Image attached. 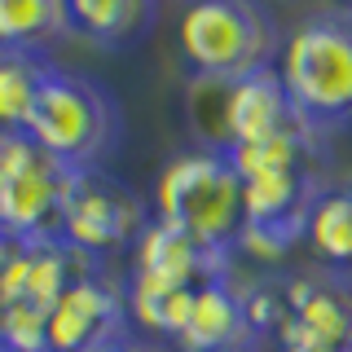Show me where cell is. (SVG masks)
Listing matches in <instances>:
<instances>
[{
    "instance_id": "6da1fadb",
    "label": "cell",
    "mask_w": 352,
    "mask_h": 352,
    "mask_svg": "<svg viewBox=\"0 0 352 352\" xmlns=\"http://www.w3.org/2000/svg\"><path fill=\"white\" fill-rule=\"evenodd\" d=\"M278 75L317 137L352 128V5H326L295 22Z\"/></svg>"
},
{
    "instance_id": "7a4b0ae2",
    "label": "cell",
    "mask_w": 352,
    "mask_h": 352,
    "mask_svg": "<svg viewBox=\"0 0 352 352\" xmlns=\"http://www.w3.org/2000/svg\"><path fill=\"white\" fill-rule=\"evenodd\" d=\"M22 132L66 168L97 172V163L119 146L124 119H119V102L110 97V88L80 71L49 66Z\"/></svg>"
},
{
    "instance_id": "3957f363",
    "label": "cell",
    "mask_w": 352,
    "mask_h": 352,
    "mask_svg": "<svg viewBox=\"0 0 352 352\" xmlns=\"http://www.w3.org/2000/svg\"><path fill=\"white\" fill-rule=\"evenodd\" d=\"M282 44V27L256 0H198L181 18V53L207 84H238L273 71Z\"/></svg>"
},
{
    "instance_id": "277c9868",
    "label": "cell",
    "mask_w": 352,
    "mask_h": 352,
    "mask_svg": "<svg viewBox=\"0 0 352 352\" xmlns=\"http://www.w3.org/2000/svg\"><path fill=\"white\" fill-rule=\"evenodd\" d=\"M154 220L212 251H234L242 234V176L225 150H185L159 172Z\"/></svg>"
},
{
    "instance_id": "5b68a950",
    "label": "cell",
    "mask_w": 352,
    "mask_h": 352,
    "mask_svg": "<svg viewBox=\"0 0 352 352\" xmlns=\"http://www.w3.org/2000/svg\"><path fill=\"white\" fill-rule=\"evenodd\" d=\"M75 176L80 172L40 150L27 132L0 137V234L18 247L58 238Z\"/></svg>"
},
{
    "instance_id": "8992f818",
    "label": "cell",
    "mask_w": 352,
    "mask_h": 352,
    "mask_svg": "<svg viewBox=\"0 0 352 352\" xmlns=\"http://www.w3.org/2000/svg\"><path fill=\"white\" fill-rule=\"evenodd\" d=\"M326 168H269L242 176V234L238 247L256 260H282L308 234V216H313L317 198L326 185Z\"/></svg>"
},
{
    "instance_id": "52a82bcc",
    "label": "cell",
    "mask_w": 352,
    "mask_h": 352,
    "mask_svg": "<svg viewBox=\"0 0 352 352\" xmlns=\"http://www.w3.org/2000/svg\"><path fill=\"white\" fill-rule=\"evenodd\" d=\"M150 212L146 198L132 194L124 181L106 172H80L71 185V198L62 207V229L58 238L71 242L84 256H106L115 247H137V238L146 234Z\"/></svg>"
},
{
    "instance_id": "ba28073f",
    "label": "cell",
    "mask_w": 352,
    "mask_h": 352,
    "mask_svg": "<svg viewBox=\"0 0 352 352\" xmlns=\"http://www.w3.org/2000/svg\"><path fill=\"white\" fill-rule=\"evenodd\" d=\"M128 291L106 273L71 282L49 308V352H102L128 339Z\"/></svg>"
},
{
    "instance_id": "9c48e42d",
    "label": "cell",
    "mask_w": 352,
    "mask_h": 352,
    "mask_svg": "<svg viewBox=\"0 0 352 352\" xmlns=\"http://www.w3.org/2000/svg\"><path fill=\"white\" fill-rule=\"evenodd\" d=\"M286 317L278 344H330L352 348V286L330 273H300L282 286Z\"/></svg>"
},
{
    "instance_id": "30bf717a",
    "label": "cell",
    "mask_w": 352,
    "mask_h": 352,
    "mask_svg": "<svg viewBox=\"0 0 352 352\" xmlns=\"http://www.w3.org/2000/svg\"><path fill=\"white\" fill-rule=\"evenodd\" d=\"M308 128L286 93L278 66L260 75H247L238 84H225V102H220V150L256 146V141L282 137V132Z\"/></svg>"
},
{
    "instance_id": "8fae6325",
    "label": "cell",
    "mask_w": 352,
    "mask_h": 352,
    "mask_svg": "<svg viewBox=\"0 0 352 352\" xmlns=\"http://www.w3.org/2000/svg\"><path fill=\"white\" fill-rule=\"evenodd\" d=\"M88 273H97V256H84L62 238L14 247L9 264L0 269V304H31L49 313L66 286L88 278Z\"/></svg>"
},
{
    "instance_id": "7c38bea8",
    "label": "cell",
    "mask_w": 352,
    "mask_h": 352,
    "mask_svg": "<svg viewBox=\"0 0 352 352\" xmlns=\"http://www.w3.org/2000/svg\"><path fill=\"white\" fill-rule=\"evenodd\" d=\"M137 264L132 278L154 282V286H181V291H198V286L229 278V251H212L203 242H194L190 234L150 220L146 234L137 238Z\"/></svg>"
},
{
    "instance_id": "4fadbf2b",
    "label": "cell",
    "mask_w": 352,
    "mask_h": 352,
    "mask_svg": "<svg viewBox=\"0 0 352 352\" xmlns=\"http://www.w3.org/2000/svg\"><path fill=\"white\" fill-rule=\"evenodd\" d=\"M181 352H229V348H256L260 335L251 326L247 300L234 286V278H216L198 286L194 308L185 317V330L176 335Z\"/></svg>"
},
{
    "instance_id": "5bb4252c",
    "label": "cell",
    "mask_w": 352,
    "mask_h": 352,
    "mask_svg": "<svg viewBox=\"0 0 352 352\" xmlns=\"http://www.w3.org/2000/svg\"><path fill=\"white\" fill-rule=\"evenodd\" d=\"M75 36L97 49H132L154 31L159 5L154 0H71Z\"/></svg>"
},
{
    "instance_id": "9a60e30c",
    "label": "cell",
    "mask_w": 352,
    "mask_h": 352,
    "mask_svg": "<svg viewBox=\"0 0 352 352\" xmlns=\"http://www.w3.org/2000/svg\"><path fill=\"white\" fill-rule=\"evenodd\" d=\"M75 36L71 0H0V49L36 53Z\"/></svg>"
},
{
    "instance_id": "2e32d148",
    "label": "cell",
    "mask_w": 352,
    "mask_h": 352,
    "mask_svg": "<svg viewBox=\"0 0 352 352\" xmlns=\"http://www.w3.org/2000/svg\"><path fill=\"white\" fill-rule=\"evenodd\" d=\"M44 75H49L44 58L18 53V49H0V137H14V132L27 128Z\"/></svg>"
},
{
    "instance_id": "e0dca14e",
    "label": "cell",
    "mask_w": 352,
    "mask_h": 352,
    "mask_svg": "<svg viewBox=\"0 0 352 352\" xmlns=\"http://www.w3.org/2000/svg\"><path fill=\"white\" fill-rule=\"evenodd\" d=\"M308 247L330 269H352V185L326 190L308 216Z\"/></svg>"
},
{
    "instance_id": "ac0fdd59",
    "label": "cell",
    "mask_w": 352,
    "mask_h": 352,
    "mask_svg": "<svg viewBox=\"0 0 352 352\" xmlns=\"http://www.w3.org/2000/svg\"><path fill=\"white\" fill-rule=\"evenodd\" d=\"M0 344L14 352H49V313L31 304H0Z\"/></svg>"
},
{
    "instance_id": "d6986e66",
    "label": "cell",
    "mask_w": 352,
    "mask_h": 352,
    "mask_svg": "<svg viewBox=\"0 0 352 352\" xmlns=\"http://www.w3.org/2000/svg\"><path fill=\"white\" fill-rule=\"evenodd\" d=\"M282 352H352V348H330V344H282Z\"/></svg>"
},
{
    "instance_id": "ffe728a7",
    "label": "cell",
    "mask_w": 352,
    "mask_h": 352,
    "mask_svg": "<svg viewBox=\"0 0 352 352\" xmlns=\"http://www.w3.org/2000/svg\"><path fill=\"white\" fill-rule=\"evenodd\" d=\"M14 247H18V242H9L5 234H0V269H5V264H9V256H14Z\"/></svg>"
},
{
    "instance_id": "44dd1931",
    "label": "cell",
    "mask_w": 352,
    "mask_h": 352,
    "mask_svg": "<svg viewBox=\"0 0 352 352\" xmlns=\"http://www.w3.org/2000/svg\"><path fill=\"white\" fill-rule=\"evenodd\" d=\"M102 352H146V348L132 344V339H124V344H110V348H102Z\"/></svg>"
},
{
    "instance_id": "7402d4cb",
    "label": "cell",
    "mask_w": 352,
    "mask_h": 352,
    "mask_svg": "<svg viewBox=\"0 0 352 352\" xmlns=\"http://www.w3.org/2000/svg\"><path fill=\"white\" fill-rule=\"evenodd\" d=\"M229 352H256V348H229Z\"/></svg>"
},
{
    "instance_id": "603a6c76",
    "label": "cell",
    "mask_w": 352,
    "mask_h": 352,
    "mask_svg": "<svg viewBox=\"0 0 352 352\" xmlns=\"http://www.w3.org/2000/svg\"><path fill=\"white\" fill-rule=\"evenodd\" d=\"M0 352H14V348H9V344H0Z\"/></svg>"
}]
</instances>
